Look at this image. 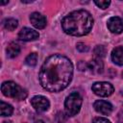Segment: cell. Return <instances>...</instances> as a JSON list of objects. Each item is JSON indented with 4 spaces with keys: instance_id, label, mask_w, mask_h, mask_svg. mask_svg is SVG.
I'll return each instance as SVG.
<instances>
[{
    "instance_id": "cell-1",
    "label": "cell",
    "mask_w": 123,
    "mask_h": 123,
    "mask_svg": "<svg viewBox=\"0 0 123 123\" xmlns=\"http://www.w3.org/2000/svg\"><path fill=\"white\" fill-rule=\"evenodd\" d=\"M73 77V64L65 56L56 54L46 59L39 71L41 86L50 92H59L67 87Z\"/></svg>"
},
{
    "instance_id": "cell-2",
    "label": "cell",
    "mask_w": 123,
    "mask_h": 123,
    "mask_svg": "<svg viewBox=\"0 0 123 123\" xmlns=\"http://www.w3.org/2000/svg\"><path fill=\"white\" fill-rule=\"evenodd\" d=\"M93 26L91 14L85 10H78L68 13L62 21V27L65 34L75 37L87 35Z\"/></svg>"
},
{
    "instance_id": "cell-3",
    "label": "cell",
    "mask_w": 123,
    "mask_h": 123,
    "mask_svg": "<svg viewBox=\"0 0 123 123\" xmlns=\"http://www.w3.org/2000/svg\"><path fill=\"white\" fill-rule=\"evenodd\" d=\"M1 91L5 96L15 100H24L28 95L27 91L23 87L12 81L4 82L1 86Z\"/></svg>"
},
{
    "instance_id": "cell-4",
    "label": "cell",
    "mask_w": 123,
    "mask_h": 123,
    "mask_svg": "<svg viewBox=\"0 0 123 123\" xmlns=\"http://www.w3.org/2000/svg\"><path fill=\"white\" fill-rule=\"evenodd\" d=\"M82 102H83L82 97L78 92L70 93L64 101V108H65L66 114L68 116L76 115L80 111Z\"/></svg>"
},
{
    "instance_id": "cell-5",
    "label": "cell",
    "mask_w": 123,
    "mask_h": 123,
    "mask_svg": "<svg viewBox=\"0 0 123 123\" xmlns=\"http://www.w3.org/2000/svg\"><path fill=\"white\" fill-rule=\"evenodd\" d=\"M91 89L96 95L100 97H108L114 91L112 85L107 82H96L92 85Z\"/></svg>"
},
{
    "instance_id": "cell-6",
    "label": "cell",
    "mask_w": 123,
    "mask_h": 123,
    "mask_svg": "<svg viewBox=\"0 0 123 123\" xmlns=\"http://www.w3.org/2000/svg\"><path fill=\"white\" fill-rule=\"evenodd\" d=\"M31 104H32L33 108L37 112L46 111L49 109V106H50V103H49L48 99L44 96H41V95H37V96L33 97L32 100H31Z\"/></svg>"
},
{
    "instance_id": "cell-7",
    "label": "cell",
    "mask_w": 123,
    "mask_h": 123,
    "mask_svg": "<svg viewBox=\"0 0 123 123\" xmlns=\"http://www.w3.org/2000/svg\"><path fill=\"white\" fill-rule=\"evenodd\" d=\"M103 68H104L103 62L100 59H94L87 63L84 62V67L82 70L83 71L84 70H89L92 74H100L103 72Z\"/></svg>"
},
{
    "instance_id": "cell-8",
    "label": "cell",
    "mask_w": 123,
    "mask_h": 123,
    "mask_svg": "<svg viewBox=\"0 0 123 123\" xmlns=\"http://www.w3.org/2000/svg\"><path fill=\"white\" fill-rule=\"evenodd\" d=\"M18 37H19V39H21L23 41H32V40L37 39L39 37V34H38V32L35 31L31 28L24 27L19 31Z\"/></svg>"
},
{
    "instance_id": "cell-9",
    "label": "cell",
    "mask_w": 123,
    "mask_h": 123,
    "mask_svg": "<svg viewBox=\"0 0 123 123\" xmlns=\"http://www.w3.org/2000/svg\"><path fill=\"white\" fill-rule=\"evenodd\" d=\"M108 28L113 34H121L123 32V20L118 16H112L108 20Z\"/></svg>"
},
{
    "instance_id": "cell-10",
    "label": "cell",
    "mask_w": 123,
    "mask_h": 123,
    "mask_svg": "<svg viewBox=\"0 0 123 123\" xmlns=\"http://www.w3.org/2000/svg\"><path fill=\"white\" fill-rule=\"evenodd\" d=\"M93 107H94V109L97 112H99L101 114H104V115H109L112 111V106L108 101L97 100V101L94 102Z\"/></svg>"
},
{
    "instance_id": "cell-11",
    "label": "cell",
    "mask_w": 123,
    "mask_h": 123,
    "mask_svg": "<svg viewBox=\"0 0 123 123\" xmlns=\"http://www.w3.org/2000/svg\"><path fill=\"white\" fill-rule=\"evenodd\" d=\"M30 21L37 29H43L46 26V17L39 12H33L30 15Z\"/></svg>"
},
{
    "instance_id": "cell-12",
    "label": "cell",
    "mask_w": 123,
    "mask_h": 123,
    "mask_svg": "<svg viewBox=\"0 0 123 123\" xmlns=\"http://www.w3.org/2000/svg\"><path fill=\"white\" fill-rule=\"evenodd\" d=\"M111 61L117 65H123V46H117L111 51Z\"/></svg>"
},
{
    "instance_id": "cell-13",
    "label": "cell",
    "mask_w": 123,
    "mask_h": 123,
    "mask_svg": "<svg viewBox=\"0 0 123 123\" xmlns=\"http://www.w3.org/2000/svg\"><path fill=\"white\" fill-rule=\"evenodd\" d=\"M7 56L8 58H15L20 53V46L15 42H11L7 47Z\"/></svg>"
},
{
    "instance_id": "cell-14",
    "label": "cell",
    "mask_w": 123,
    "mask_h": 123,
    "mask_svg": "<svg viewBox=\"0 0 123 123\" xmlns=\"http://www.w3.org/2000/svg\"><path fill=\"white\" fill-rule=\"evenodd\" d=\"M0 111H1L2 116H10V115H12V113L13 111V108L10 104L5 103L4 101H1L0 102Z\"/></svg>"
},
{
    "instance_id": "cell-15",
    "label": "cell",
    "mask_w": 123,
    "mask_h": 123,
    "mask_svg": "<svg viewBox=\"0 0 123 123\" xmlns=\"http://www.w3.org/2000/svg\"><path fill=\"white\" fill-rule=\"evenodd\" d=\"M3 26L8 31H13L18 26V21L14 18H6L3 21Z\"/></svg>"
},
{
    "instance_id": "cell-16",
    "label": "cell",
    "mask_w": 123,
    "mask_h": 123,
    "mask_svg": "<svg viewBox=\"0 0 123 123\" xmlns=\"http://www.w3.org/2000/svg\"><path fill=\"white\" fill-rule=\"evenodd\" d=\"M37 62V55L36 53L29 54L25 59V63L29 66H35Z\"/></svg>"
},
{
    "instance_id": "cell-17",
    "label": "cell",
    "mask_w": 123,
    "mask_h": 123,
    "mask_svg": "<svg viewBox=\"0 0 123 123\" xmlns=\"http://www.w3.org/2000/svg\"><path fill=\"white\" fill-rule=\"evenodd\" d=\"M94 55L96 59H102L106 55V48L103 45H97L94 49Z\"/></svg>"
},
{
    "instance_id": "cell-18",
    "label": "cell",
    "mask_w": 123,
    "mask_h": 123,
    "mask_svg": "<svg viewBox=\"0 0 123 123\" xmlns=\"http://www.w3.org/2000/svg\"><path fill=\"white\" fill-rule=\"evenodd\" d=\"M56 122L57 123H65L66 122V116L63 112L59 111L56 115Z\"/></svg>"
},
{
    "instance_id": "cell-19",
    "label": "cell",
    "mask_w": 123,
    "mask_h": 123,
    "mask_svg": "<svg viewBox=\"0 0 123 123\" xmlns=\"http://www.w3.org/2000/svg\"><path fill=\"white\" fill-rule=\"evenodd\" d=\"M94 3H95V5H97L99 8H101L103 10L107 9L111 4L110 1H94Z\"/></svg>"
},
{
    "instance_id": "cell-20",
    "label": "cell",
    "mask_w": 123,
    "mask_h": 123,
    "mask_svg": "<svg viewBox=\"0 0 123 123\" xmlns=\"http://www.w3.org/2000/svg\"><path fill=\"white\" fill-rule=\"evenodd\" d=\"M92 123H111V121L104 117H95L92 120Z\"/></svg>"
},
{
    "instance_id": "cell-21",
    "label": "cell",
    "mask_w": 123,
    "mask_h": 123,
    "mask_svg": "<svg viewBox=\"0 0 123 123\" xmlns=\"http://www.w3.org/2000/svg\"><path fill=\"white\" fill-rule=\"evenodd\" d=\"M77 49L80 52H86L88 50V47L86 44H84V43H78L77 44Z\"/></svg>"
},
{
    "instance_id": "cell-22",
    "label": "cell",
    "mask_w": 123,
    "mask_h": 123,
    "mask_svg": "<svg viewBox=\"0 0 123 123\" xmlns=\"http://www.w3.org/2000/svg\"><path fill=\"white\" fill-rule=\"evenodd\" d=\"M118 123H123V106L120 110V111L118 112V118H117Z\"/></svg>"
},
{
    "instance_id": "cell-23",
    "label": "cell",
    "mask_w": 123,
    "mask_h": 123,
    "mask_svg": "<svg viewBox=\"0 0 123 123\" xmlns=\"http://www.w3.org/2000/svg\"><path fill=\"white\" fill-rule=\"evenodd\" d=\"M35 123H44V121H43V120H40V119H38V120L35 121Z\"/></svg>"
},
{
    "instance_id": "cell-24",
    "label": "cell",
    "mask_w": 123,
    "mask_h": 123,
    "mask_svg": "<svg viewBox=\"0 0 123 123\" xmlns=\"http://www.w3.org/2000/svg\"><path fill=\"white\" fill-rule=\"evenodd\" d=\"M3 123H12V121H4Z\"/></svg>"
},
{
    "instance_id": "cell-25",
    "label": "cell",
    "mask_w": 123,
    "mask_h": 123,
    "mask_svg": "<svg viewBox=\"0 0 123 123\" xmlns=\"http://www.w3.org/2000/svg\"><path fill=\"white\" fill-rule=\"evenodd\" d=\"M122 76H123V73H122Z\"/></svg>"
}]
</instances>
